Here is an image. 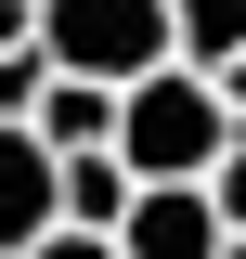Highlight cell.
I'll return each mask as SVG.
<instances>
[{"instance_id":"obj_1","label":"cell","mask_w":246,"mask_h":259,"mask_svg":"<svg viewBox=\"0 0 246 259\" xmlns=\"http://www.w3.org/2000/svg\"><path fill=\"white\" fill-rule=\"evenodd\" d=\"M233 143H246V117H233V91H220L208 65H155V78H130L117 156L143 168V182H220Z\"/></svg>"},{"instance_id":"obj_2","label":"cell","mask_w":246,"mask_h":259,"mask_svg":"<svg viewBox=\"0 0 246 259\" xmlns=\"http://www.w3.org/2000/svg\"><path fill=\"white\" fill-rule=\"evenodd\" d=\"M39 39H52V65H78V78H155V65H182V13L169 0H39Z\"/></svg>"},{"instance_id":"obj_3","label":"cell","mask_w":246,"mask_h":259,"mask_svg":"<svg viewBox=\"0 0 246 259\" xmlns=\"http://www.w3.org/2000/svg\"><path fill=\"white\" fill-rule=\"evenodd\" d=\"M65 233V156L39 143V117H0V246L26 259Z\"/></svg>"},{"instance_id":"obj_4","label":"cell","mask_w":246,"mask_h":259,"mask_svg":"<svg viewBox=\"0 0 246 259\" xmlns=\"http://www.w3.org/2000/svg\"><path fill=\"white\" fill-rule=\"evenodd\" d=\"M130 259H220L233 221H220V182H143V207L117 221Z\"/></svg>"},{"instance_id":"obj_5","label":"cell","mask_w":246,"mask_h":259,"mask_svg":"<svg viewBox=\"0 0 246 259\" xmlns=\"http://www.w3.org/2000/svg\"><path fill=\"white\" fill-rule=\"evenodd\" d=\"M117 117H130V91H117V78L52 65V91H39V143H52V156H104V143H117Z\"/></svg>"},{"instance_id":"obj_6","label":"cell","mask_w":246,"mask_h":259,"mask_svg":"<svg viewBox=\"0 0 246 259\" xmlns=\"http://www.w3.org/2000/svg\"><path fill=\"white\" fill-rule=\"evenodd\" d=\"M130 207H143V168L104 143V156H65V233H117Z\"/></svg>"},{"instance_id":"obj_7","label":"cell","mask_w":246,"mask_h":259,"mask_svg":"<svg viewBox=\"0 0 246 259\" xmlns=\"http://www.w3.org/2000/svg\"><path fill=\"white\" fill-rule=\"evenodd\" d=\"M169 13H182V65H208V78L246 52V0H169Z\"/></svg>"},{"instance_id":"obj_8","label":"cell","mask_w":246,"mask_h":259,"mask_svg":"<svg viewBox=\"0 0 246 259\" xmlns=\"http://www.w3.org/2000/svg\"><path fill=\"white\" fill-rule=\"evenodd\" d=\"M26 259H130L117 233H52V246H26Z\"/></svg>"},{"instance_id":"obj_9","label":"cell","mask_w":246,"mask_h":259,"mask_svg":"<svg viewBox=\"0 0 246 259\" xmlns=\"http://www.w3.org/2000/svg\"><path fill=\"white\" fill-rule=\"evenodd\" d=\"M220 221L246 233V143H233V156H220Z\"/></svg>"},{"instance_id":"obj_10","label":"cell","mask_w":246,"mask_h":259,"mask_svg":"<svg viewBox=\"0 0 246 259\" xmlns=\"http://www.w3.org/2000/svg\"><path fill=\"white\" fill-rule=\"evenodd\" d=\"M220 91H233V117H246V52H233V65H220Z\"/></svg>"},{"instance_id":"obj_11","label":"cell","mask_w":246,"mask_h":259,"mask_svg":"<svg viewBox=\"0 0 246 259\" xmlns=\"http://www.w3.org/2000/svg\"><path fill=\"white\" fill-rule=\"evenodd\" d=\"M0 259H13V246H0Z\"/></svg>"}]
</instances>
